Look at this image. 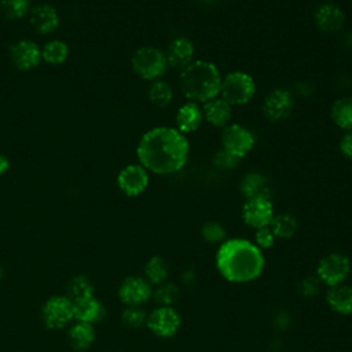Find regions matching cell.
I'll list each match as a JSON object with an SVG mask.
<instances>
[{"label":"cell","mask_w":352,"mask_h":352,"mask_svg":"<svg viewBox=\"0 0 352 352\" xmlns=\"http://www.w3.org/2000/svg\"><path fill=\"white\" fill-rule=\"evenodd\" d=\"M106 314H107V311H106L104 304L95 296L74 302V320L76 322L89 323V324L95 326L96 323H99L104 319Z\"/></svg>","instance_id":"18"},{"label":"cell","mask_w":352,"mask_h":352,"mask_svg":"<svg viewBox=\"0 0 352 352\" xmlns=\"http://www.w3.org/2000/svg\"><path fill=\"white\" fill-rule=\"evenodd\" d=\"M202 113L209 124L224 128L228 125L231 118V106L224 99L214 98L204 103Z\"/></svg>","instance_id":"22"},{"label":"cell","mask_w":352,"mask_h":352,"mask_svg":"<svg viewBox=\"0 0 352 352\" xmlns=\"http://www.w3.org/2000/svg\"><path fill=\"white\" fill-rule=\"evenodd\" d=\"M241 192L246 199L270 197L268 180L260 173H249L241 182Z\"/></svg>","instance_id":"24"},{"label":"cell","mask_w":352,"mask_h":352,"mask_svg":"<svg viewBox=\"0 0 352 352\" xmlns=\"http://www.w3.org/2000/svg\"><path fill=\"white\" fill-rule=\"evenodd\" d=\"M274 216V206L272 202L270 201V197H257L246 199L242 206L243 221L254 230L268 227Z\"/></svg>","instance_id":"11"},{"label":"cell","mask_w":352,"mask_h":352,"mask_svg":"<svg viewBox=\"0 0 352 352\" xmlns=\"http://www.w3.org/2000/svg\"><path fill=\"white\" fill-rule=\"evenodd\" d=\"M73 302H77L80 300L88 298L95 296V286L94 282L88 275L78 274L74 275L66 285V293H65Z\"/></svg>","instance_id":"23"},{"label":"cell","mask_w":352,"mask_h":352,"mask_svg":"<svg viewBox=\"0 0 352 352\" xmlns=\"http://www.w3.org/2000/svg\"><path fill=\"white\" fill-rule=\"evenodd\" d=\"M326 301L327 305L340 315L352 314V287L345 283L329 287Z\"/></svg>","instance_id":"20"},{"label":"cell","mask_w":352,"mask_h":352,"mask_svg":"<svg viewBox=\"0 0 352 352\" xmlns=\"http://www.w3.org/2000/svg\"><path fill=\"white\" fill-rule=\"evenodd\" d=\"M180 323L182 319L177 311L173 307L162 305H158L150 314H147L146 320V326L148 327V330L160 338L173 337L177 333Z\"/></svg>","instance_id":"8"},{"label":"cell","mask_w":352,"mask_h":352,"mask_svg":"<svg viewBox=\"0 0 352 352\" xmlns=\"http://www.w3.org/2000/svg\"><path fill=\"white\" fill-rule=\"evenodd\" d=\"M67 55H69L67 45L58 40L47 43L41 51V58H44V60L51 65L63 63L66 60Z\"/></svg>","instance_id":"29"},{"label":"cell","mask_w":352,"mask_h":352,"mask_svg":"<svg viewBox=\"0 0 352 352\" xmlns=\"http://www.w3.org/2000/svg\"><path fill=\"white\" fill-rule=\"evenodd\" d=\"M140 165L157 175L180 170L188 158V142L176 128L158 126L147 131L136 148Z\"/></svg>","instance_id":"1"},{"label":"cell","mask_w":352,"mask_h":352,"mask_svg":"<svg viewBox=\"0 0 352 352\" xmlns=\"http://www.w3.org/2000/svg\"><path fill=\"white\" fill-rule=\"evenodd\" d=\"M221 74L208 60H192L180 70L179 87L182 94L194 103H206L220 94Z\"/></svg>","instance_id":"3"},{"label":"cell","mask_w":352,"mask_h":352,"mask_svg":"<svg viewBox=\"0 0 352 352\" xmlns=\"http://www.w3.org/2000/svg\"><path fill=\"white\" fill-rule=\"evenodd\" d=\"M204 118L202 109L198 103L194 102H187L183 104L176 114V129L179 132L184 133H191L198 129Z\"/></svg>","instance_id":"19"},{"label":"cell","mask_w":352,"mask_h":352,"mask_svg":"<svg viewBox=\"0 0 352 352\" xmlns=\"http://www.w3.org/2000/svg\"><path fill=\"white\" fill-rule=\"evenodd\" d=\"M254 146L253 133L239 125V124H228L223 128L221 132V148L236 155L238 158L245 157Z\"/></svg>","instance_id":"10"},{"label":"cell","mask_w":352,"mask_h":352,"mask_svg":"<svg viewBox=\"0 0 352 352\" xmlns=\"http://www.w3.org/2000/svg\"><path fill=\"white\" fill-rule=\"evenodd\" d=\"M275 242V235L271 231L270 226L268 227H263L256 230V235H254V243L260 248V249H268L274 245Z\"/></svg>","instance_id":"35"},{"label":"cell","mask_w":352,"mask_h":352,"mask_svg":"<svg viewBox=\"0 0 352 352\" xmlns=\"http://www.w3.org/2000/svg\"><path fill=\"white\" fill-rule=\"evenodd\" d=\"M43 324L48 330H63L74 322V302L66 294L50 296L40 311Z\"/></svg>","instance_id":"4"},{"label":"cell","mask_w":352,"mask_h":352,"mask_svg":"<svg viewBox=\"0 0 352 352\" xmlns=\"http://www.w3.org/2000/svg\"><path fill=\"white\" fill-rule=\"evenodd\" d=\"M8 168H10V161L7 160V157L0 154V175L6 173L8 170Z\"/></svg>","instance_id":"38"},{"label":"cell","mask_w":352,"mask_h":352,"mask_svg":"<svg viewBox=\"0 0 352 352\" xmlns=\"http://www.w3.org/2000/svg\"><path fill=\"white\" fill-rule=\"evenodd\" d=\"M132 69L143 80L155 81L168 69L165 54L155 47H142L132 56Z\"/></svg>","instance_id":"6"},{"label":"cell","mask_w":352,"mask_h":352,"mask_svg":"<svg viewBox=\"0 0 352 352\" xmlns=\"http://www.w3.org/2000/svg\"><path fill=\"white\" fill-rule=\"evenodd\" d=\"M143 272L144 278L148 280L151 286H158L166 282V278L169 275V265L165 261V258L160 256H153L144 264Z\"/></svg>","instance_id":"26"},{"label":"cell","mask_w":352,"mask_h":352,"mask_svg":"<svg viewBox=\"0 0 352 352\" xmlns=\"http://www.w3.org/2000/svg\"><path fill=\"white\" fill-rule=\"evenodd\" d=\"M349 272L351 261L345 254L341 253H330L320 258L316 268V276L329 287L344 283Z\"/></svg>","instance_id":"7"},{"label":"cell","mask_w":352,"mask_h":352,"mask_svg":"<svg viewBox=\"0 0 352 352\" xmlns=\"http://www.w3.org/2000/svg\"><path fill=\"white\" fill-rule=\"evenodd\" d=\"M201 234H202V238L209 243H221L224 242V238H226V230L217 221H209L204 224Z\"/></svg>","instance_id":"33"},{"label":"cell","mask_w":352,"mask_h":352,"mask_svg":"<svg viewBox=\"0 0 352 352\" xmlns=\"http://www.w3.org/2000/svg\"><path fill=\"white\" fill-rule=\"evenodd\" d=\"M117 184L125 195L136 197L148 186L147 170L142 165H128L118 173Z\"/></svg>","instance_id":"13"},{"label":"cell","mask_w":352,"mask_h":352,"mask_svg":"<svg viewBox=\"0 0 352 352\" xmlns=\"http://www.w3.org/2000/svg\"><path fill=\"white\" fill-rule=\"evenodd\" d=\"M117 296L124 305H143L153 297V286L144 276L129 275L121 280Z\"/></svg>","instance_id":"9"},{"label":"cell","mask_w":352,"mask_h":352,"mask_svg":"<svg viewBox=\"0 0 352 352\" xmlns=\"http://www.w3.org/2000/svg\"><path fill=\"white\" fill-rule=\"evenodd\" d=\"M256 92L253 78L243 72H231L221 78L220 98L230 106H242L252 100Z\"/></svg>","instance_id":"5"},{"label":"cell","mask_w":352,"mask_h":352,"mask_svg":"<svg viewBox=\"0 0 352 352\" xmlns=\"http://www.w3.org/2000/svg\"><path fill=\"white\" fill-rule=\"evenodd\" d=\"M340 151L341 154L348 158L352 160V131H348L340 140Z\"/></svg>","instance_id":"37"},{"label":"cell","mask_w":352,"mask_h":352,"mask_svg":"<svg viewBox=\"0 0 352 352\" xmlns=\"http://www.w3.org/2000/svg\"><path fill=\"white\" fill-rule=\"evenodd\" d=\"M30 0H0V12L8 19H19L29 11Z\"/></svg>","instance_id":"32"},{"label":"cell","mask_w":352,"mask_h":352,"mask_svg":"<svg viewBox=\"0 0 352 352\" xmlns=\"http://www.w3.org/2000/svg\"><path fill=\"white\" fill-rule=\"evenodd\" d=\"M173 98L172 87L164 80H155L148 88V99L157 107H166Z\"/></svg>","instance_id":"28"},{"label":"cell","mask_w":352,"mask_h":352,"mask_svg":"<svg viewBox=\"0 0 352 352\" xmlns=\"http://www.w3.org/2000/svg\"><path fill=\"white\" fill-rule=\"evenodd\" d=\"M199 1H204V3H217L220 0H199Z\"/></svg>","instance_id":"39"},{"label":"cell","mask_w":352,"mask_h":352,"mask_svg":"<svg viewBox=\"0 0 352 352\" xmlns=\"http://www.w3.org/2000/svg\"><path fill=\"white\" fill-rule=\"evenodd\" d=\"M147 312L142 305H125L121 311V322L129 329H139L146 324Z\"/></svg>","instance_id":"30"},{"label":"cell","mask_w":352,"mask_h":352,"mask_svg":"<svg viewBox=\"0 0 352 352\" xmlns=\"http://www.w3.org/2000/svg\"><path fill=\"white\" fill-rule=\"evenodd\" d=\"M3 275H4V271H3V268L0 267V280L3 279Z\"/></svg>","instance_id":"40"},{"label":"cell","mask_w":352,"mask_h":352,"mask_svg":"<svg viewBox=\"0 0 352 352\" xmlns=\"http://www.w3.org/2000/svg\"><path fill=\"white\" fill-rule=\"evenodd\" d=\"M320 285H322V282L319 280L318 276H307L301 283V292L304 296L309 297L319 292Z\"/></svg>","instance_id":"36"},{"label":"cell","mask_w":352,"mask_h":352,"mask_svg":"<svg viewBox=\"0 0 352 352\" xmlns=\"http://www.w3.org/2000/svg\"><path fill=\"white\" fill-rule=\"evenodd\" d=\"M293 110V96L287 89L276 88L271 91L263 102V113L267 120L276 122L282 121Z\"/></svg>","instance_id":"12"},{"label":"cell","mask_w":352,"mask_h":352,"mask_svg":"<svg viewBox=\"0 0 352 352\" xmlns=\"http://www.w3.org/2000/svg\"><path fill=\"white\" fill-rule=\"evenodd\" d=\"M10 58L18 69L29 70L40 63L41 51L36 43L21 40L10 48Z\"/></svg>","instance_id":"14"},{"label":"cell","mask_w":352,"mask_h":352,"mask_svg":"<svg viewBox=\"0 0 352 352\" xmlns=\"http://www.w3.org/2000/svg\"><path fill=\"white\" fill-rule=\"evenodd\" d=\"M216 267L224 279L245 283L261 275L264 256L254 242L243 238L226 239L217 249Z\"/></svg>","instance_id":"2"},{"label":"cell","mask_w":352,"mask_h":352,"mask_svg":"<svg viewBox=\"0 0 352 352\" xmlns=\"http://www.w3.org/2000/svg\"><path fill=\"white\" fill-rule=\"evenodd\" d=\"M270 228L274 232L275 238L287 239V238H292L297 232L298 223L294 216H292L289 213H280V214L274 216V219L270 224Z\"/></svg>","instance_id":"27"},{"label":"cell","mask_w":352,"mask_h":352,"mask_svg":"<svg viewBox=\"0 0 352 352\" xmlns=\"http://www.w3.org/2000/svg\"><path fill=\"white\" fill-rule=\"evenodd\" d=\"M66 340L73 351L85 352L94 345V342L96 340L95 326L89 324V323H82V322L74 320V323H72L67 327Z\"/></svg>","instance_id":"15"},{"label":"cell","mask_w":352,"mask_h":352,"mask_svg":"<svg viewBox=\"0 0 352 352\" xmlns=\"http://www.w3.org/2000/svg\"><path fill=\"white\" fill-rule=\"evenodd\" d=\"M331 120L344 131H352V96L337 99L330 110Z\"/></svg>","instance_id":"25"},{"label":"cell","mask_w":352,"mask_h":352,"mask_svg":"<svg viewBox=\"0 0 352 352\" xmlns=\"http://www.w3.org/2000/svg\"><path fill=\"white\" fill-rule=\"evenodd\" d=\"M239 160L241 158H238L236 155L221 148L220 151L216 153V155L213 158V164L220 169H232L239 164Z\"/></svg>","instance_id":"34"},{"label":"cell","mask_w":352,"mask_h":352,"mask_svg":"<svg viewBox=\"0 0 352 352\" xmlns=\"http://www.w3.org/2000/svg\"><path fill=\"white\" fill-rule=\"evenodd\" d=\"M164 54H165L168 66L182 70L192 62L194 45L188 38L177 37L168 44L166 51Z\"/></svg>","instance_id":"16"},{"label":"cell","mask_w":352,"mask_h":352,"mask_svg":"<svg viewBox=\"0 0 352 352\" xmlns=\"http://www.w3.org/2000/svg\"><path fill=\"white\" fill-rule=\"evenodd\" d=\"M179 297V289L175 283L164 282L153 289V298L158 305L172 307Z\"/></svg>","instance_id":"31"},{"label":"cell","mask_w":352,"mask_h":352,"mask_svg":"<svg viewBox=\"0 0 352 352\" xmlns=\"http://www.w3.org/2000/svg\"><path fill=\"white\" fill-rule=\"evenodd\" d=\"M30 23L38 33H51L58 28V12L48 4H38L32 8Z\"/></svg>","instance_id":"21"},{"label":"cell","mask_w":352,"mask_h":352,"mask_svg":"<svg viewBox=\"0 0 352 352\" xmlns=\"http://www.w3.org/2000/svg\"><path fill=\"white\" fill-rule=\"evenodd\" d=\"M315 23L319 30L334 33L344 26L345 14L338 6L333 3H324L315 11Z\"/></svg>","instance_id":"17"}]
</instances>
